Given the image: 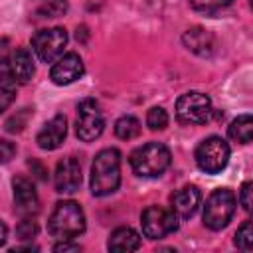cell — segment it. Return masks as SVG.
<instances>
[{
  "label": "cell",
  "mask_w": 253,
  "mask_h": 253,
  "mask_svg": "<svg viewBox=\"0 0 253 253\" xmlns=\"http://www.w3.org/2000/svg\"><path fill=\"white\" fill-rule=\"evenodd\" d=\"M121 184V152L117 148H103L91 166V194L109 196Z\"/></svg>",
  "instance_id": "cell-1"
},
{
  "label": "cell",
  "mask_w": 253,
  "mask_h": 253,
  "mask_svg": "<svg viewBox=\"0 0 253 253\" xmlns=\"http://www.w3.org/2000/svg\"><path fill=\"white\" fill-rule=\"evenodd\" d=\"M47 231L55 239H75L85 231V213L81 206L73 200L57 202L49 219H47Z\"/></svg>",
  "instance_id": "cell-2"
},
{
  "label": "cell",
  "mask_w": 253,
  "mask_h": 253,
  "mask_svg": "<svg viewBox=\"0 0 253 253\" xmlns=\"http://www.w3.org/2000/svg\"><path fill=\"white\" fill-rule=\"evenodd\" d=\"M170 150L162 142H146L132 150L130 154V168L136 176L142 178H156L170 166Z\"/></svg>",
  "instance_id": "cell-3"
},
{
  "label": "cell",
  "mask_w": 253,
  "mask_h": 253,
  "mask_svg": "<svg viewBox=\"0 0 253 253\" xmlns=\"http://www.w3.org/2000/svg\"><path fill=\"white\" fill-rule=\"evenodd\" d=\"M235 194L227 188H217L213 190L208 200H206V206H204V225L217 231V229H223L233 213H235Z\"/></svg>",
  "instance_id": "cell-4"
},
{
  "label": "cell",
  "mask_w": 253,
  "mask_h": 253,
  "mask_svg": "<svg viewBox=\"0 0 253 253\" xmlns=\"http://www.w3.org/2000/svg\"><path fill=\"white\" fill-rule=\"evenodd\" d=\"M211 101L206 93L188 91L176 101V119L182 125H204L211 117Z\"/></svg>",
  "instance_id": "cell-5"
},
{
  "label": "cell",
  "mask_w": 253,
  "mask_h": 253,
  "mask_svg": "<svg viewBox=\"0 0 253 253\" xmlns=\"http://www.w3.org/2000/svg\"><path fill=\"white\" fill-rule=\"evenodd\" d=\"M229 162V144L219 136H210L196 148V164L206 174H219Z\"/></svg>",
  "instance_id": "cell-6"
},
{
  "label": "cell",
  "mask_w": 253,
  "mask_h": 253,
  "mask_svg": "<svg viewBox=\"0 0 253 253\" xmlns=\"http://www.w3.org/2000/svg\"><path fill=\"white\" fill-rule=\"evenodd\" d=\"M105 128V117L101 113V107L95 99H83L77 105V121H75V132L79 140L91 142L101 136Z\"/></svg>",
  "instance_id": "cell-7"
},
{
  "label": "cell",
  "mask_w": 253,
  "mask_h": 253,
  "mask_svg": "<svg viewBox=\"0 0 253 253\" xmlns=\"http://www.w3.org/2000/svg\"><path fill=\"white\" fill-rule=\"evenodd\" d=\"M67 45V32L59 26L45 28L34 34L32 38V49L43 63H53L59 55H63V49Z\"/></svg>",
  "instance_id": "cell-8"
},
{
  "label": "cell",
  "mask_w": 253,
  "mask_h": 253,
  "mask_svg": "<svg viewBox=\"0 0 253 253\" xmlns=\"http://www.w3.org/2000/svg\"><path fill=\"white\" fill-rule=\"evenodd\" d=\"M142 233L148 239H162L178 229V215L160 206H148L140 215Z\"/></svg>",
  "instance_id": "cell-9"
},
{
  "label": "cell",
  "mask_w": 253,
  "mask_h": 253,
  "mask_svg": "<svg viewBox=\"0 0 253 253\" xmlns=\"http://www.w3.org/2000/svg\"><path fill=\"white\" fill-rule=\"evenodd\" d=\"M85 73V67H83V61L77 53L69 51L65 55H59L51 69H49V77L55 85H69L73 81H77L81 75Z\"/></svg>",
  "instance_id": "cell-10"
},
{
  "label": "cell",
  "mask_w": 253,
  "mask_h": 253,
  "mask_svg": "<svg viewBox=\"0 0 253 253\" xmlns=\"http://www.w3.org/2000/svg\"><path fill=\"white\" fill-rule=\"evenodd\" d=\"M53 184H55V192L59 194H73L79 190L81 186V166L73 156L61 158L55 166V174H53Z\"/></svg>",
  "instance_id": "cell-11"
},
{
  "label": "cell",
  "mask_w": 253,
  "mask_h": 253,
  "mask_svg": "<svg viewBox=\"0 0 253 253\" xmlns=\"http://www.w3.org/2000/svg\"><path fill=\"white\" fill-rule=\"evenodd\" d=\"M12 188H14L16 211L20 215H24V217H30V215L38 213L40 200H38V192H36L32 180H28L26 176H16L12 180Z\"/></svg>",
  "instance_id": "cell-12"
},
{
  "label": "cell",
  "mask_w": 253,
  "mask_h": 253,
  "mask_svg": "<svg viewBox=\"0 0 253 253\" xmlns=\"http://www.w3.org/2000/svg\"><path fill=\"white\" fill-rule=\"evenodd\" d=\"M6 69H8L6 77H10L12 81H16V83H28L34 77V73H36V67H34V59H32L30 49L18 47L16 51H12L10 57H8Z\"/></svg>",
  "instance_id": "cell-13"
},
{
  "label": "cell",
  "mask_w": 253,
  "mask_h": 253,
  "mask_svg": "<svg viewBox=\"0 0 253 253\" xmlns=\"http://www.w3.org/2000/svg\"><path fill=\"white\" fill-rule=\"evenodd\" d=\"M65 134H67V119L63 115H55L51 121H47L42 126V130L36 136V142L42 150H55L57 146H61Z\"/></svg>",
  "instance_id": "cell-14"
},
{
  "label": "cell",
  "mask_w": 253,
  "mask_h": 253,
  "mask_svg": "<svg viewBox=\"0 0 253 253\" xmlns=\"http://www.w3.org/2000/svg\"><path fill=\"white\" fill-rule=\"evenodd\" d=\"M200 200H202V194L196 186H184L172 194V211L182 219L192 217L200 206Z\"/></svg>",
  "instance_id": "cell-15"
},
{
  "label": "cell",
  "mask_w": 253,
  "mask_h": 253,
  "mask_svg": "<svg viewBox=\"0 0 253 253\" xmlns=\"http://www.w3.org/2000/svg\"><path fill=\"white\" fill-rule=\"evenodd\" d=\"M109 251H136L140 247V235L132 227H117L109 241H107Z\"/></svg>",
  "instance_id": "cell-16"
},
{
  "label": "cell",
  "mask_w": 253,
  "mask_h": 253,
  "mask_svg": "<svg viewBox=\"0 0 253 253\" xmlns=\"http://www.w3.org/2000/svg\"><path fill=\"white\" fill-rule=\"evenodd\" d=\"M182 42H184V45L190 51H194L198 55H208L213 49V38L204 28H192V30H188L182 36Z\"/></svg>",
  "instance_id": "cell-17"
},
{
  "label": "cell",
  "mask_w": 253,
  "mask_h": 253,
  "mask_svg": "<svg viewBox=\"0 0 253 253\" xmlns=\"http://www.w3.org/2000/svg\"><path fill=\"white\" fill-rule=\"evenodd\" d=\"M229 138L241 144H249L253 138V119L251 115H239L227 128Z\"/></svg>",
  "instance_id": "cell-18"
},
{
  "label": "cell",
  "mask_w": 253,
  "mask_h": 253,
  "mask_svg": "<svg viewBox=\"0 0 253 253\" xmlns=\"http://www.w3.org/2000/svg\"><path fill=\"white\" fill-rule=\"evenodd\" d=\"M115 134L121 140H132V138H136L140 134V123H138V119L132 117V115H123L115 123Z\"/></svg>",
  "instance_id": "cell-19"
},
{
  "label": "cell",
  "mask_w": 253,
  "mask_h": 253,
  "mask_svg": "<svg viewBox=\"0 0 253 253\" xmlns=\"http://www.w3.org/2000/svg\"><path fill=\"white\" fill-rule=\"evenodd\" d=\"M67 8H69L67 0H49L47 4H43V6H40V8L36 10V16H38L40 20L59 18V16H63V14L67 12Z\"/></svg>",
  "instance_id": "cell-20"
},
{
  "label": "cell",
  "mask_w": 253,
  "mask_h": 253,
  "mask_svg": "<svg viewBox=\"0 0 253 253\" xmlns=\"http://www.w3.org/2000/svg\"><path fill=\"white\" fill-rule=\"evenodd\" d=\"M16 99V81L10 77L0 79V113H4Z\"/></svg>",
  "instance_id": "cell-21"
},
{
  "label": "cell",
  "mask_w": 253,
  "mask_h": 253,
  "mask_svg": "<svg viewBox=\"0 0 253 253\" xmlns=\"http://www.w3.org/2000/svg\"><path fill=\"white\" fill-rule=\"evenodd\" d=\"M146 125L150 130H164L168 126V113L162 107H152L146 113Z\"/></svg>",
  "instance_id": "cell-22"
},
{
  "label": "cell",
  "mask_w": 253,
  "mask_h": 253,
  "mask_svg": "<svg viewBox=\"0 0 253 253\" xmlns=\"http://www.w3.org/2000/svg\"><path fill=\"white\" fill-rule=\"evenodd\" d=\"M235 245L243 251H251L253 249V227H251V221L245 219L239 229L235 231Z\"/></svg>",
  "instance_id": "cell-23"
},
{
  "label": "cell",
  "mask_w": 253,
  "mask_h": 253,
  "mask_svg": "<svg viewBox=\"0 0 253 253\" xmlns=\"http://www.w3.org/2000/svg\"><path fill=\"white\" fill-rule=\"evenodd\" d=\"M34 111L32 109H20V111H16V115H12L8 121H6V130L8 132H20L26 125H28V119H30V115H32Z\"/></svg>",
  "instance_id": "cell-24"
},
{
  "label": "cell",
  "mask_w": 253,
  "mask_h": 253,
  "mask_svg": "<svg viewBox=\"0 0 253 253\" xmlns=\"http://www.w3.org/2000/svg\"><path fill=\"white\" fill-rule=\"evenodd\" d=\"M233 0H190L192 8L194 10H200V12H215L219 8H225L229 6Z\"/></svg>",
  "instance_id": "cell-25"
},
{
  "label": "cell",
  "mask_w": 253,
  "mask_h": 253,
  "mask_svg": "<svg viewBox=\"0 0 253 253\" xmlns=\"http://www.w3.org/2000/svg\"><path fill=\"white\" fill-rule=\"evenodd\" d=\"M36 233H38V223L30 217H24L16 227V235L20 239H32V237H36Z\"/></svg>",
  "instance_id": "cell-26"
},
{
  "label": "cell",
  "mask_w": 253,
  "mask_h": 253,
  "mask_svg": "<svg viewBox=\"0 0 253 253\" xmlns=\"http://www.w3.org/2000/svg\"><path fill=\"white\" fill-rule=\"evenodd\" d=\"M251 194H253V184L251 182H245L239 190V204L243 206L245 211H251V206H253V200H251Z\"/></svg>",
  "instance_id": "cell-27"
},
{
  "label": "cell",
  "mask_w": 253,
  "mask_h": 253,
  "mask_svg": "<svg viewBox=\"0 0 253 253\" xmlns=\"http://www.w3.org/2000/svg\"><path fill=\"white\" fill-rule=\"evenodd\" d=\"M14 154H16V144L10 140H0V164L10 162Z\"/></svg>",
  "instance_id": "cell-28"
},
{
  "label": "cell",
  "mask_w": 253,
  "mask_h": 253,
  "mask_svg": "<svg viewBox=\"0 0 253 253\" xmlns=\"http://www.w3.org/2000/svg\"><path fill=\"white\" fill-rule=\"evenodd\" d=\"M53 251H81V247L77 243H69V239H61L53 245Z\"/></svg>",
  "instance_id": "cell-29"
},
{
  "label": "cell",
  "mask_w": 253,
  "mask_h": 253,
  "mask_svg": "<svg viewBox=\"0 0 253 253\" xmlns=\"http://www.w3.org/2000/svg\"><path fill=\"white\" fill-rule=\"evenodd\" d=\"M8 40L2 38L0 40V65H6L8 63V57H10V49H8Z\"/></svg>",
  "instance_id": "cell-30"
},
{
  "label": "cell",
  "mask_w": 253,
  "mask_h": 253,
  "mask_svg": "<svg viewBox=\"0 0 253 253\" xmlns=\"http://www.w3.org/2000/svg\"><path fill=\"white\" fill-rule=\"evenodd\" d=\"M28 164H30V168H34V172H36V176H38L40 180H45V178H47V176H45V174H47V172H45V168H43L38 160H30Z\"/></svg>",
  "instance_id": "cell-31"
},
{
  "label": "cell",
  "mask_w": 253,
  "mask_h": 253,
  "mask_svg": "<svg viewBox=\"0 0 253 253\" xmlns=\"http://www.w3.org/2000/svg\"><path fill=\"white\" fill-rule=\"evenodd\" d=\"M6 235H8V229H6V225H4V223H2V219H0V245H4Z\"/></svg>",
  "instance_id": "cell-32"
}]
</instances>
